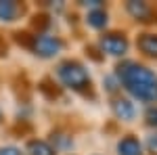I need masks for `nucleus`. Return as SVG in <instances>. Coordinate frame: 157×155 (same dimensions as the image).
Instances as JSON below:
<instances>
[{"label":"nucleus","mask_w":157,"mask_h":155,"mask_svg":"<svg viewBox=\"0 0 157 155\" xmlns=\"http://www.w3.org/2000/svg\"><path fill=\"white\" fill-rule=\"evenodd\" d=\"M117 78H120L126 90L138 99V101H157V76L145 65L138 63H124L117 67Z\"/></svg>","instance_id":"1"},{"label":"nucleus","mask_w":157,"mask_h":155,"mask_svg":"<svg viewBox=\"0 0 157 155\" xmlns=\"http://www.w3.org/2000/svg\"><path fill=\"white\" fill-rule=\"evenodd\" d=\"M57 76H59V80L67 88H73V90H82V88H86L90 84V76L86 72V67L80 65V63H75V61L61 63L59 69H57Z\"/></svg>","instance_id":"2"},{"label":"nucleus","mask_w":157,"mask_h":155,"mask_svg":"<svg viewBox=\"0 0 157 155\" xmlns=\"http://www.w3.org/2000/svg\"><path fill=\"white\" fill-rule=\"evenodd\" d=\"M32 48L36 50V55L44 57V59H50L55 55H59L61 48H63V42L55 36H46V34H38L32 40Z\"/></svg>","instance_id":"3"},{"label":"nucleus","mask_w":157,"mask_h":155,"mask_svg":"<svg viewBox=\"0 0 157 155\" xmlns=\"http://www.w3.org/2000/svg\"><path fill=\"white\" fill-rule=\"evenodd\" d=\"M101 48L113 57H120L128 50V40L120 34H107V36L101 38Z\"/></svg>","instance_id":"4"},{"label":"nucleus","mask_w":157,"mask_h":155,"mask_svg":"<svg viewBox=\"0 0 157 155\" xmlns=\"http://www.w3.org/2000/svg\"><path fill=\"white\" fill-rule=\"evenodd\" d=\"M117 151H120V155H143V147L138 143V138L126 136L117 143Z\"/></svg>","instance_id":"5"},{"label":"nucleus","mask_w":157,"mask_h":155,"mask_svg":"<svg viewBox=\"0 0 157 155\" xmlns=\"http://www.w3.org/2000/svg\"><path fill=\"white\" fill-rule=\"evenodd\" d=\"M113 111H115V115L121 119H132L134 118V105L128 101V99H117L115 103H113Z\"/></svg>","instance_id":"6"},{"label":"nucleus","mask_w":157,"mask_h":155,"mask_svg":"<svg viewBox=\"0 0 157 155\" xmlns=\"http://www.w3.org/2000/svg\"><path fill=\"white\" fill-rule=\"evenodd\" d=\"M138 48L145 55L157 57V34H143L138 38Z\"/></svg>","instance_id":"7"},{"label":"nucleus","mask_w":157,"mask_h":155,"mask_svg":"<svg viewBox=\"0 0 157 155\" xmlns=\"http://www.w3.org/2000/svg\"><path fill=\"white\" fill-rule=\"evenodd\" d=\"M21 13V6L17 2H0V19L2 21H15Z\"/></svg>","instance_id":"8"},{"label":"nucleus","mask_w":157,"mask_h":155,"mask_svg":"<svg viewBox=\"0 0 157 155\" xmlns=\"http://www.w3.org/2000/svg\"><path fill=\"white\" fill-rule=\"evenodd\" d=\"M126 9H128V13L132 15L134 19H140V21H147V17L151 15V9L147 6L145 2H128Z\"/></svg>","instance_id":"9"},{"label":"nucleus","mask_w":157,"mask_h":155,"mask_svg":"<svg viewBox=\"0 0 157 155\" xmlns=\"http://www.w3.org/2000/svg\"><path fill=\"white\" fill-rule=\"evenodd\" d=\"M88 23L92 25V27H97V29L105 27L107 25V13L103 11V9H92V11L88 13Z\"/></svg>","instance_id":"10"},{"label":"nucleus","mask_w":157,"mask_h":155,"mask_svg":"<svg viewBox=\"0 0 157 155\" xmlns=\"http://www.w3.org/2000/svg\"><path fill=\"white\" fill-rule=\"evenodd\" d=\"M27 151H29V155H55L52 147L46 145L44 141H32L27 145Z\"/></svg>","instance_id":"11"},{"label":"nucleus","mask_w":157,"mask_h":155,"mask_svg":"<svg viewBox=\"0 0 157 155\" xmlns=\"http://www.w3.org/2000/svg\"><path fill=\"white\" fill-rule=\"evenodd\" d=\"M147 124L157 126V107H153V109H149V111H147Z\"/></svg>","instance_id":"12"},{"label":"nucleus","mask_w":157,"mask_h":155,"mask_svg":"<svg viewBox=\"0 0 157 155\" xmlns=\"http://www.w3.org/2000/svg\"><path fill=\"white\" fill-rule=\"evenodd\" d=\"M0 155H23L17 147H2L0 149Z\"/></svg>","instance_id":"13"},{"label":"nucleus","mask_w":157,"mask_h":155,"mask_svg":"<svg viewBox=\"0 0 157 155\" xmlns=\"http://www.w3.org/2000/svg\"><path fill=\"white\" fill-rule=\"evenodd\" d=\"M149 145H151L153 149H157V138H153V136H151V138H149Z\"/></svg>","instance_id":"14"},{"label":"nucleus","mask_w":157,"mask_h":155,"mask_svg":"<svg viewBox=\"0 0 157 155\" xmlns=\"http://www.w3.org/2000/svg\"><path fill=\"white\" fill-rule=\"evenodd\" d=\"M0 119H2V111H0Z\"/></svg>","instance_id":"15"}]
</instances>
